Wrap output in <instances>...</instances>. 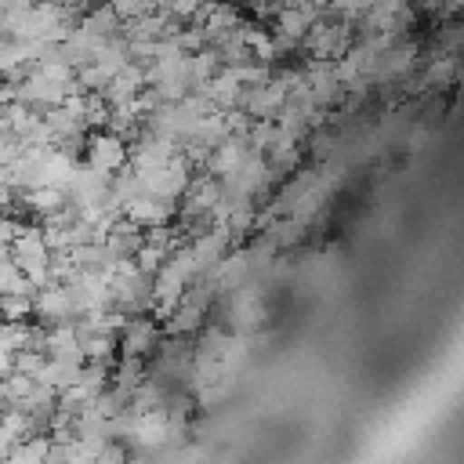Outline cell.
<instances>
[{
    "mask_svg": "<svg viewBox=\"0 0 464 464\" xmlns=\"http://www.w3.org/2000/svg\"><path fill=\"white\" fill-rule=\"evenodd\" d=\"M192 167H188V160L178 152L167 167H160V170H149V174H138V181H141V192L145 196H152V199H160V203H170V207H178L181 203V196H185V188H188V181H192Z\"/></svg>",
    "mask_w": 464,
    "mask_h": 464,
    "instance_id": "cell-1",
    "label": "cell"
},
{
    "mask_svg": "<svg viewBox=\"0 0 464 464\" xmlns=\"http://www.w3.org/2000/svg\"><path fill=\"white\" fill-rule=\"evenodd\" d=\"M160 341H163L160 323H156L152 315H138V319H127V323H123V330H120V337H116V355L149 362V359L156 355Z\"/></svg>",
    "mask_w": 464,
    "mask_h": 464,
    "instance_id": "cell-2",
    "label": "cell"
},
{
    "mask_svg": "<svg viewBox=\"0 0 464 464\" xmlns=\"http://www.w3.org/2000/svg\"><path fill=\"white\" fill-rule=\"evenodd\" d=\"M33 319L40 326H58V323H76L80 312H76V301H72V290L69 283H47L33 294Z\"/></svg>",
    "mask_w": 464,
    "mask_h": 464,
    "instance_id": "cell-3",
    "label": "cell"
},
{
    "mask_svg": "<svg viewBox=\"0 0 464 464\" xmlns=\"http://www.w3.org/2000/svg\"><path fill=\"white\" fill-rule=\"evenodd\" d=\"M80 163H87L91 170L112 178V174H120L127 167V141H120L109 130H87V145H83V160Z\"/></svg>",
    "mask_w": 464,
    "mask_h": 464,
    "instance_id": "cell-4",
    "label": "cell"
},
{
    "mask_svg": "<svg viewBox=\"0 0 464 464\" xmlns=\"http://www.w3.org/2000/svg\"><path fill=\"white\" fill-rule=\"evenodd\" d=\"M246 156H250V145H246V138H239V134H228L225 141H218L214 149H210V156H207V163H203V174H210V178H228V174H236L243 163H246Z\"/></svg>",
    "mask_w": 464,
    "mask_h": 464,
    "instance_id": "cell-5",
    "label": "cell"
},
{
    "mask_svg": "<svg viewBox=\"0 0 464 464\" xmlns=\"http://www.w3.org/2000/svg\"><path fill=\"white\" fill-rule=\"evenodd\" d=\"M174 214H178V207H170V203H160V199H152V196H145V192H138L127 207H123V218L127 221H134L138 228H160V225H174Z\"/></svg>",
    "mask_w": 464,
    "mask_h": 464,
    "instance_id": "cell-6",
    "label": "cell"
},
{
    "mask_svg": "<svg viewBox=\"0 0 464 464\" xmlns=\"http://www.w3.org/2000/svg\"><path fill=\"white\" fill-rule=\"evenodd\" d=\"M141 243H145V228H138V225L127 221V218H116V221L109 225V232H105V239H102L109 261H127V257H134Z\"/></svg>",
    "mask_w": 464,
    "mask_h": 464,
    "instance_id": "cell-7",
    "label": "cell"
},
{
    "mask_svg": "<svg viewBox=\"0 0 464 464\" xmlns=\"http://www.w3.org/2000/svg\"><path fill=\"white\" fill-rule=\"evenodd\" d=\"M80 370H83L80 359H47V355H44L40 370L33 373V381L44 384V388H51V392L58 395V392H65V388H72V384L80 381Z\"/></svg>",
    "mask_w": 464,
    "mask_h": 464,
    "instance_id": "cell-8",
    "label": "cell"
},
{
    "mask_svg": "<svg viewBox=\"0 0 464 464\" xmlns=\"http://www.w3.org/2000/svg\"><path fill=\"white\" fill-rule=\"evenodd\" d=\"M44 355L47 359H80V337L72 330V323H58V326H44Z\"/></svg>",
    "mask_w": 464,
    "mask_h": 464,
    "instance_id": "cell-9",
    "label": "cell"
},
{
    "mask_svg": "<svg viewBox=\"0 0 464 464\" xmlns=\"http://www.w3.org/2000/svg\"><path fill=\"white\" fill-rule=\"evenodd\" d=\"M218 69H221V62L214 54V47H199L196 54H188V83H192V91L203 87Z\"/></svg>",
    "mask_w": 464,
    "mask_h": 464,
    "instance_id": "cell-10",
    "label": "cell"
},
{
    "mask_svg": "<svg viewBox=\"0 0 464 464\" xmlns=\"http://www.w3.org/2000/svg\"><path fill=\"white\" fill-rule=\"evenodd\" d=\"M33 294H0V319H7V323H33Z\"/></svg>",
    "mask_w": 464,
    "mask_h": 464,
    "instance_id": "cell-11",
    "label": "cell"
},
{
    "mask_svg": "<svg viewBox=\"0 0 464 464\" xmlns=\"http://www.w3.org/2000/svg\"><path fill=\"white\" fill-rule=\"evenodd\" d=\"M453 72H457V54H439V58H431L428 65H424V72H420V87H442V83H450L453 80Z\"/></svg>",
    "mask_w": 464,
    "mask_h": 464,
    "instance_id": "cell-12",
    "label": "cell"
},
{
    "mask_svg": "<svg viewBox=\"0 0 464 464\" xmlns=\"http://www.w3.org/2000/svg\"><path fill=\"white\" fill-rule=\"evenodd\" d=\"M0 294H33L29 279L22 276V268L11 257H0Z\"/></svg>",
    "mask_w": 464,
    "mask_h": 464,
    "instance_id": "cell-13",
    "label": "cell"
},
{
    "mask_svg": "<svg viewBox=\"0 0 464 464\" xmlns=\"http://www.w3.org/2000/svg\"><path fill=\"white\" fill-rule=\"evenodd\" d=\"M457 40H460V25L457 22H446L442 33H439V44L446 47V54H457Z\"/></svg>",
    "mask_w": 464,
    "mask_h": 464,
    "instance_id": "cell-14",
    "label": "cell"
},
{
    "mask_svg": "<svg viewBox=\"0 0 464 464\" xmlns=\"http://www.w3.org/2000/svg\"><path fill=\"white\" fill-rule=\"evenodd\" d=\"M11 370H14V355H11V352H4V348H0V377H7V373H11Z\"/></svg>",
    "mask_w": 464,
    "mask_h": 464,
    "instance_id": "cell-15",
    "label": "cell"
},
{
    "mask_svg": "<svg viewBox=\"0 0 464 464\" xmlns=\"http://www.w3.org/2000/svg\"><path fill=\"white\" fill-rule=\"evenodd\" d=\"M0 464H11V460H7V457H0Z\"/></svg>",
    "mask_w": 464,
    "mask_h": 464,
    "instance_id": "cell-16",
    "label": "cell"
}]
</instances>
